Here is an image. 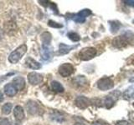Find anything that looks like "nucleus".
<instances>
[{
    "mask_svg": "<svg viewBox=\"0 0 134 125\" xmlns=\"http://www.w3.org/2000/svg\"><path fill=\"white\" fill-rule=\"evenodd\" d=\"M75 125H85V124H83V123H76V124H75Z\"/></svg>",
    "mask_w": 134,
    "mask_h": 125,
    "instance_id": "30",
    "label": "nucleus"
},
{
    "mask_svg": "<svg viewBox=\"0 0 134 125\" xmlns=\"http://www.w3.org/2000/svg\"><path fill=\"white\" fill-rule=\"evenodd\" d=\"M14 115L17 120H19V121L22 120L24 118V112L23 108L19 105L16 106L14 108Z\"/></svg>",
    "mask_w": 134,
    "mask_h": 125,
    "instance_id": "15",
    "label": "nucleus"
},
{
    "mask_svg": "<svg viewBox=\"0 0 134 125\" xmlns=\"http://www.w3.org/2000/svg\"><path fill=\"white\" fill-rule=\"evenodd\" d=\"M67 36H68L69 39L73 42H78V41H80V39H81V37L79 36V34H77V33L75 32L68 33Z\"/></svg>",
    "mask_w": 134,
    "mask_h": 125,
    "instance_id": "23",
    "label": "nucleus"
},
{
    "mask_svg": "<svg viewBox=\"0 0 134 125\" xmlns=\"http://www.w3.org/2000/svg\"><path fill=\"white\" fill-rule=\"evenodd\" d=\"M26 52H27V46L25 44L20 45L19 48H17L9 54V56H8V61L11 64H17L22 58V57L24 55Z\"/></svg>",
    "mask_w": 134,
    "mask_h": 125,
    "instance_id": "2",
    "label": "nucleus"
},
{
    "mask_svg": "<svg viewBox=\"0 0 134 125\" xmlns=\"http://www.w3.org/2000/svg\"><path fill=\"white\" fill-rule=\"evenodd\" d=\"M17 92H18V89H16V87L13 84V83H8L5 86H4V93H6L7 96L8 97H13L14 96Z\"/></svg>",
    "mask_w": 134,
    "mask_h": 125,
    "instance_id": "9",
    "label": "nucleus"
},
{
    "mask_svg": "<svg viewBox=\"0 0 134 125\" xmlns=\"http://www.w3.org/2000/svg\"><path fill=\"white\" fill-rule=\"evenodd\" d=\"M41 39H42V43H43V44L49 45L50 41H51V35H50V33L45 32L41 35Z\"/></svg>",
    "mask_w": 134,
    "mask_h": 125,
    "instance_id": "20",
    "label": "nucleus"
},
{
    "mask_svg": "<svg viewBox=\"0 0 134 125\" xmlns=\"http://www.w3.org/2000/svg\"><path fill=\"white\" fill-rule=\"evenodd\" d=\"M96 55V49L93 47H86L81 50L79 53V58L82 61H88L92 59Z\"/></svg>",
    "mask_w": 134,
    "mask_h": 125,
    "instance_id": "3",
    "label": "nucleus"
},
{
    "mask_svg": "<svg viewBox=\"0 0 134 125\" xmlns=\"http://www.w3.org/2000/svg\"><path fill=\"white\" fill-rule=\"evenodd\" d=\"M76 46H69L64 43L60 44V49H59V53L60 54H66L69 52H70L73 48H75Z\"/></svg>",
    "mask_w": 134,
    "mask_h": 125,
    "instance_id": "16",
    "label": "nucleus"
},
{
    "mask_svg": "<svg viewBox=\"0 0 134 125\" xmlns=\"http://www.w3.org/2000/svg\"><path fill=\"white\" fill-rule=\"evenodd\" d=\"M75 103L79 108H81V109H85L90 104V100L87 98L84 97V96H79L75 100Z\"/></svg>",
    "mask_w": 134,
    "mask_h": 125,
    "instance_id": "8",
    "label": "nucleus"
},
{
    "mask_svg": "<svg viewBox=\"0 0 134 125\" xmlns=\"http://www.w3.org/2000/svg\"><path fill=\"white\" fill-rule=\"evenodd\" d=\"M12 108H13V105H12V103H5L4 105L3 106L2 108V112H3V114H10V112L12 110Z\"/></svg>",
    "mask_w": 134,
    "mask_h": 125,
    "instance_id": "22",
    "label": "nucleus"
},
{
    "mask_svg": "<svg viewBox=\"0 0 134 125\" xmlns=\"http://www.w3.org/2000/svg\"><path fill=\"white\" fill-rule=\"evenodd\" d=\"M123 98L126 100H130L134 99V88H129L128 89L126 90L123 93Z\"/></svg>",
    "mask_w": 134,
    "mask_h": 125,
    "instance_id": "18",
    "label": "nucleus"
},
{
    "mask_svg": "<svg viewBox=\"0 0 134 125\" xmlns=\"http://www.w3.org/2000/svg\"><path fill=\"white\" fill-rule=\"evenodd\" d=\"M109 23H110V28L112 33H114L119 30V28L121 27V24L119 22H117V21H110Z\"/></svg>",
    "mask_w": 134,
    "mask_h": 125,
    "instance_id": "21",
    "label": "nucleus"
},
{
    "mask_svg": "<svg viewBox=\"0 0 134 125\" xmlns=\"http://www.w3.org/2000/svg\"><path fill=\"white\" fill-rule=\"evenodd\" d=\"M28 80L29 83L32 85H37L40 84V83L43 81V76L41 74L38 73H29L28 75Z\"/></svg>",
    "mask_w": 134,
    "mask_h": 125,
    "instance_id": "7",
    "label": "nucleus"
},
{
    "mask_svg": "<svg viewBox=\"0 0 134 125\" xmlns=\"http://www.w3.org/2000/svg\"><path fill=\"white\" fill-rule=\"evenodd\" d=\"M42 58L44 60H48L51 57V50H50L49 45L42 44V50H41Z\"/></svg>",
    "mask_w": 134,
    "mask_h": 125,
    "instance_id": "14",
    "label": "nucleus"
},
{
    "mask_svg": "<svg viewBox=\"0 0 134 125\" xmlns=\"http://www.w3.org/2000/svg\"><path fill=\"white\" fill-rule=\"evenodd\" d=\"M13 84H14L18 90H22L25 87V80L22 77H15L13 79Z\"/></svg>",
    "mask_w": 134,
    "mask_h": 125,
    "instance_id": "11",
    "label": "nucleus"
},
{
    "mask_svg": "<svg viewBox=\"0 0 134 125\" xmlns=\"http://www.w3.org/2000/svg\"><path fill=\"white\" fill-rule=\"evenodd\" d=\"M113 95H114V93H112L111 94L107 96V98L104 100V104L107 108H111L113 105H114L116 99H117L116 96H113Z\"/></svg>",
    "mask_w": 134,
    "mask_h": 125,
    "instance_id": "13",
    "label": "nucleus"
},
{
    "mask_svg": "<svg viewBox=\"0 0 134 125\" xmlns=\"http://www.w3.org/2000/svg\"><path fill=\"white\" fill-rule=\"evenodd\" d=\"M26 107L28 108V111L31 114H35L36 113H37V111H38V109H39V108H38V105L36 104V103L32 102V101L29 102L27 103Z\"/></svg>",
    "mask_w": 134,
    "mask_h": 125,
    "instance_id": "19",
    "label": "nucleus"
},
{
    "mask_svg": "<svg viewBox=\"0 0 134 125\" xmlns=\"http://www.w3.org/2000/svg\"><path fill=\"white\" fill-rule=\"evenodd\" d=\"M0 125H9V123H8V120L3 119L1 121V123H0Z\"/></svg>",
    "mask_w": 134,
    "mask_h": 125,
    "instance_id": "27",
    "label": "nucleus"
},
{
    "mask_svg": "<svg viewBox=\"0 0 134 125\" xmlns=\"http://www.w3.org/2000/svg\"><path fill=\"white\" fill-rule=\"evenodd\" d=\"M92 125H103V124L102 123H100V122H95V123H92Z\"/></svg>",
    "mask_w": 134,
    "mask_h": 125,
    "instance_id": "29",
    "label": "nucleus"
},
{
    "mask_svg": "<svg viewBox=\"0 0 134 125\" xmlns=\"http://www.w3.org/2000/svg\"><path fill=\"white\" fill-rule=\"evenodd\" d=\"M73 73H74V67L70 64H64L60 65V68H59V73L64 78L70 76Z\"/></svg>",
    "mask_w": 134,
    "mask_h": 125,
    "instance_id": "5",
    "label": "nucleus"
},
{
    "mask_svg": "<svg viewBox=\"0 0 134 125\" xmlns=\"http://www.w3.org/2000/svg\"><path fill=\"white\" fill-rule=\"evenodd\" d=\"M3 100V95L1 92H0V102H2Z\"/></svg>",
    "mask_w": 134,
    "mask_h": 125,
    "instance_id": "28",
    "label": "nucleus"
},
{
    "mask_svg": "<svg viewBox=\"0 0 134 125\" xmlns=\"http://www.w3.org/2000/svg\"><path fill=\"white\" fill-rule=\"evenodd\" d=\"M48 24H49V26L52 27V28H62V24H60L56 22H54L52 20H49L48 22Z\"/></svg>",
    "mask_w": 134,
    "mask_h": 125,
    "instance_id": "24",
    "label": "nucleus"
},
{
    "mask_svg": "<svg viewBox=\"0 0 134 125\" xmlns=\"http://www.w3.org/2000/svg\"><path fill=\"white\" fill-rule=\"evenodd\" d=\"M133 23H134V20H133Z\"/></svg>",
    "mask_w": 134,
    "mask_h": 125,
    "instance_id": "33",
    "label": "nucleus"
},
{
    "mask_svg": "<svg viewBox=\"0 0 134 125\" xmlns=\"http://www.w3.org/2000/svg\"><path fill=\"white\" fill-rule=\"evenodd\" d=\"M132 64H133V65H134V58H133L132 61Z\"/></svg>",
    "mask_w": 134,
    "mask_h": 125,
    "instance_id": "31",
    "label": "nucleus"
},
{
    "mask_svg": "<svg viewBox=\"0 0 134 125\" xmlns=\"http://www.w3.org/2000/svg\"><path fill=\"white\" fill-rule=\"evenodd\" d=\"M114 87V82L110 78H102L97 82V88L102 91L111 89Z\"/></svg>",
    "mask_w": 134,
    "mask_h": 125,
    "instance_id": "4",
    "label": "nucleus"
},
{
    "mask_svg": "<svg viewBox=\"0 0 134 125\" xmlns=\"http://www.w3.org/2000/svg\"><path fill=\"white\" fill-rule=\"evenodd\" d=\"M50 86H51L52 90L56 92V93H63L64 92V87L61 85L60 83L57 81H52L50 83Z\"/></svg>",
    "mask_w": 134,
    "mask_h": 125,
    "instance_id": "17",
    "label": "nucleus"
},
{
    "mask_svg": "<svg viewBox=\"0 0 134 125\" xmlns=\"http://www.w3.org/2000/svg\"><path fill=\"white\" fill-rule=\"evenodd\" d=\"M133 107H134V103H133Z\"/></svg>",
    "mask_w": 134,
    "mask_h": 125,
    "instance_id": "32",
    "label": "nucleus"
},
{
    "mask_svg": "<svg viewBox=\"0 0 134 125\" xmlns=\"http://www.w3.org/2000/svg\"><path fill=\"white\" fill-rule=\"evenodd\" d=\"M123 2L127 4V5L134 7V0H125V1H123Z\"/></svg>",
    "mask_w": 134,
    "mask_h": 125,
    "instance_id": "26",
    "label": "nucleus"
},
{
    "mask_svg": "<svg viewBox=\"0 0 134 125\" xmlns=\"http://www.w3.org/2000/svg\"><path fill=\"white\" fill-rule=\"evenodd\" d=\"M25 64H26L27 67H29V68H30L32 69H39L41 68V64L40 63H38L37 61L33 59V58L30 57L26 58V60H25Z\"/></svg>",
    "mask_w": 134,
    "mask_h": 125,
    "instance_id": "12",
    "label": "nucleus"
},
{
    "mask_svg": "<svg viewBox=\"0 0 134 125\" xmlns=\"http://www.w3.org/2000/svg\"><path fill=\"white\" fill-rule=\"evenodd\" d=\"M133 34L131 32H127L125 34L117 36L112 40V45L116 48H123L131 43Z\"/></svg>",
    "mask_w": 134,
    "mask_h": 125,
    "instance_id": "1",
    "label": "nucleus"
},
{
    "mask_svg": "<svg viewBox=\"0 0 134 125\" xmlns=\"http://www.w3.org/2000/svg\"><path fill=\"white\" fill-rule=\"evenodd\" d=\"M115 125H130V123L127 122V121H125V120H120V121H117Z\"/></svg>",
    "mask_w": 134,
    "mask_h": 125,
    "instance_id": "25",
    "label": "nucleus"
},
{
    "mask_svg": "<svg viewBox=\"0 0 134 125\" xmlns=\"http://www.w3.org/2000/svg\"><path fill=\"white\" fill-rule=\"evenodd\" d=\"M74 84L76 87H86L88 85V81L85 76H77L73 79Z\"/></svg>",
    "mask_w": 134,
    "mask_h": 125,
    "instance_id": "10",
    "label": "nucleus"
},
{
    "mask_svg": "<svg viewBox=\"0 0 134 125\" xmlns=\"http://www.w3.org/2000/svg\"><path fill=\"white\" fill-rule=\"evenodd\" d=\"M91 14V11L88 8L86 9H83L81 11H80L78 14L75 16L74 21L75 23H82L86 21V18L88 16H90Z\"/></svg>",
    "mask_w": 134,
    "mask_h": 125,
    "instance_id": "6",
    "label": "nucleus"
}]
</instances>
